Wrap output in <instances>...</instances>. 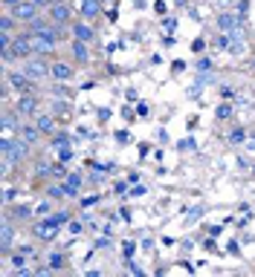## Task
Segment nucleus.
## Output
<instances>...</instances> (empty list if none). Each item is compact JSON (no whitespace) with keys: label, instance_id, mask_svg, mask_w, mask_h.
Listing matches in <instances>:
<instances>
[{"label":"nucleus","instance_id":"79ce46f5","mask_svg":"<svg viewBox=\"0 0 255 277\" xmlns=\"http://www.w3.org/2000/svg\"><path fill=\"white\" fill-rule=\"evenodd\" d=\"M20 3H23V0H3V9H6V12H12L15 6H20Z\"/></svg>","mask_w":255,"mask_h":277},{"label":"nucleus","instance_id":"9b49d317","mask_svg":"<svg viewBox=\"0 0 255 277\" xmlns=\"http://www.w3.org/2000/svg\"><path fill=\"white\" fill-rule=\"evenodd\" d=\"M15 110H18L23 118H35L41 113V99L38 96H18L15 99Z\"/></svg>","mask_w":255,"mask_h":277},{"label":"nucleus","instance_id":"b1692460","mask_svg":"<svg viewBox=\"0 0 255 277\" xmlns=\"http://www.w3.org/2000/svg\"><path fill=\"white\" fill-rule=\"evenodd\" d=\"M75 139L70 133H67V130H55L53 133V139H49V144H46V147H49V150H61V147H70V144H73Z\"/></svg>","mask_w":255,"mask_h":277},{"label":"nucleus","instance_id":"72a5a7b5","mask_svg":"<svg viewBox=\"0 0 255 277\" xmlns=\"http://www.w3.org/2000/svg\"><path fill=\"white\" fill-rule=\"evenodd\" d=\"M125 268L131 271V274H142V266H139V263H134V257H125Z\"/></svg>","mask_w":255,"mask_h":277},{"label":"nucleus","instance_id":"7c9ffc66","mask_svg":"<svg viewBox=\"0 0 255 277\" xmlns=\"http://www.w3.org/2000/svg\"><path fill=\"white\" fill-rule=\"evenodd\" d=\"M128 191H131V179H119V182H113V194L122 197V194H128Z\"/></svg>","mask_w":255,"mask_h":277},{"label":"nucleus","instance_id":"09e8293b","mask_svg":"<svg viewBox=\"0 0 255 277\" xmlns=\"http://www.w3.org/2000/svg\"><path fill=\"white\" fill-rule=\"evenodd\" d=\"M171 67H174V72H183V70H186V64H183V61H174Z\"/></svg>","mask_w":255,"mask_h":277},{"label":"nucleus","instance_id":"ddd939ff","mask_svg":"<svg viewBox=\"0 0 255 277\" xmlns=\"http://www.w3.org/2000/svg\"><path fill=\"white\" fill-rule=\"evenodd\" d=\"M3 217H9V220H15V223H29L32 217H35V205H6L3 208Z\"/></svg>","mask_w":255,"mask_h":277},{"label":"nucleus","instance_id":"dca6fc26","mask_svg":"<svg viewBox=\"0 0 255 277\" xmlns=\"http://www.w3.org/2000/svg\"><path fill=\"white\" fill-rule=\"evenodd\" d=\"M15 136H20L27 144H32V147H35V144L41 142V136H44V133L38 130L35 121H32V125H29V121H20V127H18V133H15Z\"/></svg>","mask_w":255,"mask_h":277},{"label":"nucleus","instance_id":"e433bc0d","mask_svg":"<svg viewBox=\"0 0 255 277\" xmlns=\"http://www.w3.org/2000/svg\"><path fill=\"white\" fill-rule=\"evenodd\" d=\"M197 70H200V72H212V70H215L212 58H200V61H197Z\"/></svg>","mask_w":255,"mask_h":277},{"label":"nucleus","instance_id":"3c124183","mask_svg":"<svg viewBox=\"0 0 255 277\" xmlns=\"http://www.w3.org/2000/svg\"><path fill=\"white\" fill-rule=\"evenodd\" d=\"M53 3H67V0H53Z\"/></svg>","mask_w":255,"mask_h":277},{"label":"nucleus","instance_id":"a18cd8bd","mask_svg":"<svg viewBox=\"0 0 255 277\" xmlns=\"http://www.w3.org/2000/svg\"><path fill=\"white\" fill-rule=\"evenodd\" d=\"M32 3H35V6H41V9H49V6H53V0H32Z\"/></svg>","mask_w":255,"mask_h":277},{"label":"nucleus","instance_id":"603ef678","mask_svg":"<svg viewBox=\"0 0 255 277\" xmlns=\"http://www.w3.org/2000/svg\"><path fill=\"white\" fill-rule=\"evenodd\" d=\"M252 70H255V61H252Z\"/></svg>","mask_w":255,"mask_h":277},{"label":"nucleus","instance_id":"864d4df0","mask_svg":"<svg viewBox=\"0 0 255 277\" xmlns=\"http://www.w3.org/2000/svg\"><path fill=\"white\" fill-rule=\"evenodd\" d=\"M252 170H255V168H252Z\"/></svg>","mask_w":255,"mask_h":277},{"label":"nucleus","instance_id":"49530a36","mask_svg":"<svg viewBox=\"0 0 255 277\" xmlns=\"http://www.w3.org/2000/svg\"><path fill=\"white\" fill-rule=\"evenodd\" d=\"M116 142L119 144H128V130H119V133H116Z\"/></svg>","mask_w":255,"mask_h":277},{"label":"nucleus","instance_id":"f3484780","mask_svg":"<svg viewBox=\"0 0 255 277\" xmlns=\"http://www.w3.org/2000/svg\"><path fill=\"white\" fill-rule=\"evenodd\" d=\"M101 6H105L101 0H82V3H79V12H82L84 20H93V23H96V20L101 18Z\"/></svg>","mask_w":255,"mask_h":277},{"label":"nucleus","instance_id":"412c9836","mask_svg":"<svg viewBox=\"0 0 255 277\" xmlns=\"http://www.w3.org/2000/svg\"><path fill=\"white\" fill-rule=\"evenodd\" d=\"M246 139H249V130H246L244 125H232L226 133V142L232 144V147H241V144H246Z\"/></svg>","mask_w":255,"mask_h":277},{"label":"nucleus","instance_id":"a19ab883","mask_svg":"<svg viewBox=\"0 0 255 277\" xmlns=\"http://www.w3.org/2000/svg\"><path fill=\"white\" fill-rule=\"evenodd\" d=\"M163 29H165V32H174V29H177V20H174V18H165L163 20Z\"/></svg>","mask_w":255,"mask_h":277},{"label":"nucleus","instance_id":"2f4dec72","mask_svg":"<svg viewBox=\"0 0 255 277\" xmlns=\"http://www.w3.org/2000/svg\"><path fill=\"white\" fill-rule=\"evenodd\" d=\"M177 150H197V142L194 139H183V142H177Z\"/></svg>","mask_w":255,"mask_h":277},{"label":"nucleus","instance_id":"f257e3e1","mask_svg":"<svg viewBox=\"0 0 255 277\" xmlns=\"http://www.w3.org/2000/svg\"><path fill=\"white\" fill-rule=\"evenodd\" d=\"M20 70L27 72L32 81H38V84L53 81V61H49V55H32L29 61L20 64Z\"/></svg>","mask_w":255,"mask_h":277},{"label":"nucleus","instance_id":"393cba45","mask_svg":"<svg viewBox=\"0 0 255 277\" xmlns=\"http://www.w3.org/2000/svg\"><path fill=\"white\" fill-rule=\"evenodd\" d=\"M215 118H218V121H232V118H235V107H232L229 101H220L218 110H215Z\"/></svg>","mask_w":255,"mask_h":277},{"label":"nucleus","instance_id":"a211bd4d","mask_svg":"<svg viewBox=\"0 0 255 277\" xmlns=\"http://www.w3.org/2000/svg\"><path fill=\"white\" fill-rule=\"evenodd\" d=\"M49 110H53L58 118H64V121H70V118L75 116V107H73V101H70V99H53Z\"/></svg>","mask_w":255,"mask_h":277},{"label":"nucleus","instance_id":"58836bf2","mask_svg":"<svg viewBox=\"0 0 255 277\" xmlns=\"http://www.w3.org/2000/svg\"><path fill=\"white\" fill-rule=\"evenodd\" d=\"M58 159L61 162H73V147H61V150H58Z\"/></svg>","mask_w":255,"mask_h":277},{"label":"nucleus","instance_id":"7ed1b4c3","mask_svg":"<svg viewBox=\"0 0 255 277\" xmlns=\"http://www.w3.org/2000/svg\"><path fill=\"white\" fill-rule=\"evenodd\" d=\"M70 38H79V41H84V44H90V46L99 44L96 23H93V20H84V18H79V20L70 23Z\"/></svg>","mask_w":255,"mask_h":277},{"label":"nucleus","instance_id":"0eeeda50","mask_svg":"<svg viewBox=\"0 0 255 277\" xmlns=\"http://www.w3.org/2000/svg\"><path fill=\"white\" fill-rule=\"evenodd\" d=\"M218 32H241V29H246V20H241L235 15V9H220V15H218Z\"/></svg>","mask_w":255,"mask_h":277},{"label":"nucleus","instance_id":"c9c22d12","mask_svg":"<svg viewBox=\"0 0 255 277\" xmlns=\"http://www.w3.org/2000/svg\"><path fill=\"white\" fill-rule=\"evenodd\" d=\"M235 96H238V93H235V87H226V84L220 87V99H223V101H232Z\"/></svg>","mask_w":255,"mask_h":277},{"label":"nucleus","instance_id":"de8ad7c7","mask_svg":"<svg viewBox=\"0 0 255 277\" xmlns=\"http://www.w3.org/2000/svg\"><path fill=\"white\" fill-rule=\"evenodd\" d=\"M203 49H206V44H203V38H197L194 41V52H203Z\"/></svg>","mask_w":255,"mask_h":277},{"label":"nucleus","instance_id":"bb28decb","mask_svg":"<svg viewBox=\"0 0 255 277\" xmlns=\"http://www.w3.org/2000/svg\"><path fill=\"white\" fill-rule=\"evenodd\" d=\"M44 197L55 199V202H61V199H67V191H64V185H46Z\"/></svg>","mask_w":255,"mask_h":277},{"label":"nucleus","instance_id":"473e14b6","mask_svg":"<svg viewBox=\"0 0 255 277\" xmlns=\"http://www.w3.org/2000/svg\"><path fill=\"white\" fill-rule=\"evenodd\" d=\"M18 194H20L18 188H6V191H3V202H6V205H12V202L18 199Z\"/></svg>","mask_w":255,"mask_h":277},{"label":"nucleus","instance_id":"c756f323","mask_svg":"<svg viewBox=\"0 0 255 277\" xmlns=\"http://www.w3.org/2000/svg\"><path fill=\"white\" fill-rule=\"evenodd\" d=\"M84 220H70V223H67V234H70V237H79V234L84 231Z\"/></svg>","mask_w":255,"mask_h":277},{"label":"nucleus","instance_id":"2eb2a0df","mask_svg":"<svg viewBox=\"0 0 255 277\" xmlns=\"http://www.w3.org/2000/svg\"><path fill=\"white\" fill-rule=\"evenodd\" d=\"M23 29H27L29 35H46V32H53L55 29V23L49 20V15H38L35 20H29V23H23Z\"/></svg>","mask_w":255,"mask_h":277},{"label":"nucleus","instance_id":"8fccbe9b","mask_svg":"<svg viewBox=\"0 0 255 277\" xmlns=\"http://www.w3.org/2000/svg\"><path fill=\"white\" fill-rule=\"evenodd\" d=\"M101 3H116V0H101Z\"/></svg>","mask_w":255,"mask_h":277},{"label":"nucleus","instance_id":"a878e982","mask_svg":"<svg viewBox=\"0 0 255 277\" xmlns=\"http://www.w3.org/2000/svg\"><path fill=\"white\" fill-rule=\"evenodd\" d=\"M32 173H35V179H41V176H49L53 173V162H44V159H35V168H32Z\"/></svg>","mask_w":255,"mask_h":277},{"label":"nucleus","instance_id":"9d476101","mask_svg":"<svg viewBox=\"0 0 255 277\" xmlns=\"http://www.w3.org/2000/svg\"><path fill=\"white\" fill-rule=\"evenodd\" d=\"M49 20H53L55 26H67V23H73V6H70V0L67 3H53L49 9H46Z\"/></svg>","mask_w":255,"mask_h":277},{"label":"nucleus","instance_id":"20e7f679","mask_svg":"<svg viewBox=\"0 0 255 277\" xmlns=\"http://www.w3.org/2000/svg\"><path fill=\"white\" fill-rule=\"evenodd\" d=\"M15 234H18V223L3 217V225H0V257L9 260V254L15 251Z\"/></svg>","mask_w":255,"mask_h":277},{"label":"nucleus","instance_id":"f8f14e48","mask_svg":"<svg viewBox=\"0 0 255 277\" xmlns=\"http://www.w3.org/2000/svg\"><path fill=\"white\" fill-rule=\"evenodd\" d=\"M67 52H70V58H73L79 67L90 64V44H84V41H79V38H70V46H67Z\"/></svg>","mask_w":255,"mask_h":277},{"label":"nucleus","instance_id":"1a4fd4ad","mask_svg":"<svg viewBox=\"0 0 255 277\" xmlns=\"http://www.w3.org/2000/svg\"><path fill=\"white\" fill-rule=\"evenodd\" d=\"M61 185H64V191H67V199H79L82 191H84V173L82 170H70V173L61 179Z\"/></svg>","mask_w":255,"mask_h":277},{"label":"nucleus","instance_id":"39448f33","mask_svg":"<svg viewBox=\"0 0 255 277\" xmlns=\"http://www.w3.org/2000/svg\"><path fill=\"white\" fill-rule=\"evenodd\" d=\"M29 234H32V240H38V242H55L58 234H61V228H58V225H49L46 217H38V223H32Z\"/></svg>","mask_w":255,"mask_h":277},{"label":"nucleus","instance_id":"4c0bfd02","mask_svg":"<svg viewBox=\"0 0 255 277\" xmlns=\"http://www.w3.org/2000/svg\"><path fill=\"white\" fill-rule=\"evenodd\" d=\"M99 202H101V197H99V194H93V197H84L82 199V208H93V205H99Z\"/></svg>","mask_w":255,"mask_h":277},{"label":"nucleus","instance_id":"f704fd0d","mask_svg":"<svg viewBox=\"0 0 255 277\" xmlns=\"http://www.w3.org/2000/svg\"><path fill=\"white\" fill-rule=\"evenodd\" d=\"M134 251H137V242L128 240L125 245H122V260H125V257H134Z\"/></svg>","mask_w":255,"mask_h":277},{"label":"nucleus","instance_id":"aec40b11","mask_svg":"<svg viewBox=\"0 0 255 277\" xmlns=\"http://www.w3.org/2000/svg\"><path fill=\"white\" fill-rule=\"evenodd\" d=\"M55 118H58L55 113H38L32 121L38 125V130H41L44 136H53V133H55Z\"/></svg>","mask_w":255,"mask_h":277},{"label":"nucleus","instance_id":"c03bdc74","mask_svg":"<svg viewBox=\"0 0 255 277\" xmlns=\"http://www.w3.org/2000/svg\"><path fill=\"white\" fill-rule=\"evenodd\" d=\"M79 136H82V139H93L96 133H93L90 127H79Z\"/></svg>","mask_w":255,"mask_h":277},{"label":"nucleus","instance_id":"f03ea898","mask_svg":"<svg viewBox=\"0 0 255 277\" xmlns=\"http://www.w3.org/2000/svg\"><path fill=\"white\" fill-rule=\"evenodd\" d=\"M6 84H9L18 96H41V84L32 81L23 70H9L6 72Z\"/></svg>","mask_w":255,"mask_h":277},{"label":"nucleus","instance_id":"6ab92c4d","mask_svg":"<svg viewBox=\"0 0 255 277\" xmlns=\"http://www.w3.org/2000/svg\"><path fill=\"white\" fill-rule=\"evenodd\" d=\"M20 121H23V116H20L18 110H15V104L3 110V133H18Z\"/></svg>","mask_w":255,"mask_h":277},{"label":"nucleus","instance_id":"c85d7f7f","mask_svg":"<svg viewBox=\"0 0 255 277\" xmlns=\"http://www.w3.org/2000/svg\"><path fill=\"white\" fill-rule=\"evenodd\" d=\"M67 173H70V170H67V162H61V159H58V162H53V173H49L53 179H64Z\"/></svg>","mask_w":255,"mask_h":277},{"label":"nucleus","instance_id":"cd10ccee","mask_svg":"<svg viewBox=\"0 0 255 277\" xmlns=\"http://www.w3.org/2000/svg\"><path fill=\"white\" fill-rule=\"evenodd\" d=\"M49 214H53V199L44 197V199H41V202L35 205V217H49Z\"/></svg>","mask_w":255,"mask_h":277},{"label":"nucleus","instance_id":"4468645a","mask_svg":"<svg viewBox=\"0 0 255 277\" xmlns=\"http://www.w3.org/2000/svg\"><path fill=\"white\" fill-rule=\"evenodd\" d=\"M75 61H53V81H73L75 78Z\"/></svg>","mask_w":255,"mask_h":277},{"label":"nucleus","instance_id":"37998d69","mask_svg":"<svg viewBox=\"0 0 255 277\" xmlns=\"http://www.w3.org/2000/svg\"><path fill=\"white\" fill-rule=\"evenodd\" d=\"M110 245H113V242L108 240V234H105V237H101V240H96V249H110Z\"/></svg>","mask_w":255,"mask_h":277},{"label":"nucleus","instance_id":"4be33fe9","mask_svg":"<svg viewBox=\"0 0 255 277\" xmlns=\"http://www.w3.org/2000/svg\"><path fill=\"white\" fill-rule=\"evenodd\" d=\"M49 96H53V99H73L75 89L70 87V81H53V84H49Z\"/></svg>","mask_w":255,"mask_h":277},{"label":"nucleus","instance_id":"6e6552de","mask_svg":"<svg viewBox=\"0 0 255 277\" xmlns=\"http://www.w3.org/2000/svg\"><path fill=\"white\" fill-rule=\"evenodd\" d=\"M61 44V38L53 32H46V35H32V46H35V55H53Z\"/></svg>","mask_w":255,"mask_h":277},{"label":"nucleus","instance_id":"423d86ee","mask_svg":"<svg viewBox=\"0 0 255 277\" xmlns=\"http://www.w3.org/2000/svg\"><path fill=\"white\" fill-rule=\"evenodd\" d=\"M12 52H15V58H18L20 64L29 61V58L35 55V46H32V35H29L27 29H20L18 35H15V41H12Z\"/></svg>","mask_w":255,"mask_h":277},{"label":"nucleus","instance_id":"5701e85b","mask_svg":"<svg viewBox=\"0 0 255 277\" xmlns=\"http://www.w3.org/2000/svg\"><path fill=\"white\" fill-rule=\"evenodd\" d=\"M46 263L55 268V271H64V268H70V260H67V254H64L61 249H53L46 251Z\"/></svg>","mask_w":255,"mask_h":277},{"label":"nucleus","instance_id":"ea45409f","mask_svg":"<svg viewBox=\"0 0 255 277\" xmlns=\"http://www.w3.org/2000/svg\"><path fill=\"white\" fill-rule=\"evenodd\" d=\"M137 116L139 118H148V104H145V101H137Z\"/></svg>","mask_w":255,"mask_h":277}]
</instances>
